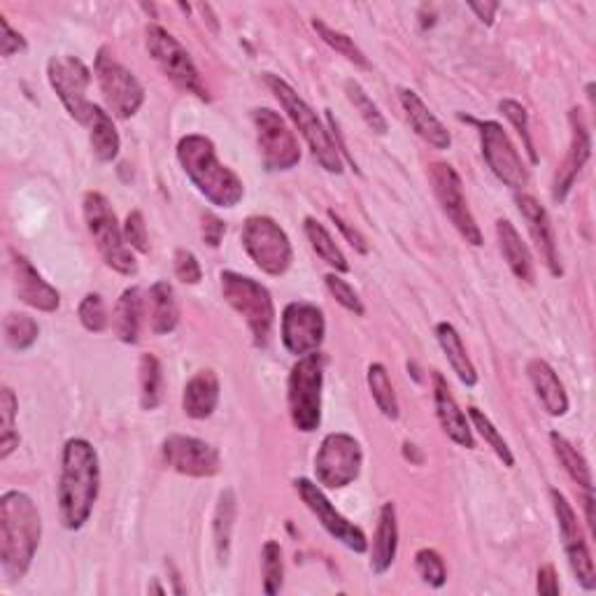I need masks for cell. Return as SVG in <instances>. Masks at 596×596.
Instances as JSON below:
<instances>
[{"instance_id":"cell-52","label":"cell","mask_w":596,"mask_h":596,"mask_svg":"<svg viewBox=\"0 0 596 596\" xmlns=\"http://www.w3.org/2000/svg\"><path fill=\"white\" fill-rule=\"evenodd\" d=\"M224 233H226V224L220 220V217L206 212L203 214V241L210 247H220Z\"/></svg>"},{"instance_id":"cell-6","label":"cell","mask_w":596,"mask_h":596,"mask_svg":"<svg viewBox=\"0 0 596 596\" xmlns=\"http://www.w3.org/2000/svg\"><path fill=\"white\" fill-rule=\"evenodd\" d=\"M324 366H327V357L322 352H313L301 357L292 366V373H289V418H292V424L303 433H313L322 424Z\"/></svg>"},{"instance_id":"cell-29","label":"cell","mask_w":596,"mask_h":596,"mask_svg":"<svg viewBox=\"0 0 596 596\" xmlns=\"http://www.w3.org/2000/svg\"><path fill=\"white\" fill-rule=\"evenodd\" d=\"M144 308H148L150 329L156 336H166L177 329L179 308L173 287L166 280H159L150 287V294L144 299Z\"/></svg>"},{"instance_id":"cell-4","label":"cell","mask_w":596,"mask_h":596,"mask_svg":"<svg viewBox=\"0 0 596 596\" xmlns=\"http://www.w3.org/2000/svg\"><path fill=\"white\" fill-rule=\"evenodd\" d=\"M266 84L270 92L276 94L278 103L282 105V110L287 113V117L292 119V124L299 129V133L303 136V140L308 142V148L313 152V156L317 159V164L334 175L342 173V154L338 150V144L334 140V136L329 133L327 126L322 124V119L317 117V113L313 107L305 103L296 89L284 82L280 75H266Z\"/></svg>"},{"instance_id":"cell-46","label":"cell","mask_w":596,"mask_h":596,"mask_svg":"<svg viewBox=\"0 0 596 596\" xmlns=\"http://www.w3.org/2000/svg\"><path fill=\"white\" fill-rule=\"evenodd\" d=\"M324 284H327L329 294L342 305V308L350 311V313H354L357 317H361V315L366 313L364 303H361L359 294L354 292V287H352L348 280H342V278L336 276V273H329L327 278H324Z\"/></svg>"},{"instance_id":"cell-3","label":"cell","mask_w":596,"mask_h":596,"mask_svg":"<svg viewBox=\"0 0 596 596\" xmlns=\"http://www.w3.org/2000/svg\"><path fill=\"white\" fill-rule=\"evenodd\" d=\"M177 161L198 194H203L212 206L236 208L243 201V179L217 159L210 138L198 133L185 136L177 142Z\"/></svg>"},{"instance_id":"cell-20","label":"cell","mask_w":596,"mask_h":596,"mask_svg":"<svg viewBox=\"0 0 596 596\" xmlns=\"http://www.w3.org/2000/svg\"><path fill=\"white\" fill-rule=\"evenodd\" d=\"M569 124H571V148H569V156L562 164V168L557 171L554 189H552V198L557 203H562L564 198L569 196L577 175H581V171L585 168V164L589 161V154H592V138H589L581 107H573V110L569 113Z\"/></svg>"},{"instance_id":"cell-12","label":"cell","mask_w":596,"mask_h":596,"mask_svg":"<svg viewBox=\"0 0 596 596\" xmlns=\"http://www.w3.org/2000/svg\"><path fill=\"white\" fill-rule=\"evenodd\" d=\"M429 179H431L433 194H436V201L441 203V210L445 212L447 220L453 222V226L459 231V236L468 245L480 247L482 231L476 222L471 208H468L459 173L449 164H443V161H433V164L429 166Z\"/></svg>"},{"instance_id":"cell-38","label":"cell","mask_w":596,"mask_h":596,"mask_svg":"<svg viewBox=\"0 0 596 596\" xmlns=\"http://www.w3.org/2000/svg\"><path fill=\"white\" fill-rule=\"evenodd\" d=\"M366 381H369V389L373 394V401L377 408H381L385 418L399 420V399H396V392L392 387L387 369L383 364H371L369 373H366Z\"/></svg>"},{"instance_id":"cell-48","label":"cell","mask_w":596,"mask_h":596,"mask_svg":"<svg viewBox=\"0 0 596 596\" xmlns=\"http://www.w3.org/2000/svg\"><path fill=\"white\" fill-rule=\"evenodd\" d=\"M121 229H124L126 245H129L136 252H140V255H148V252H150V236H148V224H144L142 212L131 210L129 214H126V222H124Z\"/></svg>"},{"instance_id":"cell-50","label":"cell","mask_w":596,"mask_h":596,"mask_svg":"<svg viewBox=\"0 0 596 596\" xmlns=\"http://www.w3.org/2000/svg\"><path fill=\"white\" fill-rule=\"evenodd\" d=\"M329 214V220L336 224V229L342 233V238H346L357 252H359V255H369V243H366V238L364 236H361V233L354 229V226H350L346 220H342V217L336 212V210H329L327 212Z\"/></svg>"},{"instance_id":"cell-41","label":"cell","mask_w":596,"mask_h":596,"mask_svg":"<svg viewBox=\"0 0 596 596\" xmlns=\"http://www.w3.org/2000/svg\"><path fill=\"white\" fill-rule=\"evenodd\" d=\"M313 28L317 31V35L324 43H327L331 49H336L340 54V57H346L350 63H354L359 68H371L366 54L354 45V40L350 38V35L327 26L322 20H317V16L313 20Z\"/></svg>"},{"instance_id":"cell-2","label":"cell","mask_w":596,"mask_h":596,"mask_svg":"<svg viewBox=\"0 0 596 596\" xmlns=\"http://www.w3.org/2000/svg\"><path fill=\"white\" fill-rule=\"evenodd\" d=\"M101 492V464L96 447L84 439H70L63 445L59 476V513L63 527L82 529L94 513Z\"/></svg>"},{"instance_id":"cell-37","label":"cell","mask_w":596,"mask_h":596,"mask_svg":"<svg viewBox=\"0 0 596 596\" xmlns=\"http://www.w3.org/2000/svg\"><path fill=\"white\" fill-rule=\"evenodd\" d=\"M16 410L20 401L10 387L0 389V459H8L20 447V433H16Z\"/></svg>"},{"instance_id":"cell-49","label":"cell","mask_w":596,"mask_h":596,"mask_svg":"<svg viewBox=\"0 0 596 596\" xmlns=\"http://www.w3.org/2000/svg\"><path fill=\"white\" fill-rule=\"evenodd\" d=\"M173 266H175V276L179 282L185 284H198L203 278V270H201V264H198L196 255L185 247L175 249V257H173Z\"/></svg>"},{"instance_id":"cell-21","label":"cell","mask_w":596,"mask_h":596,"mask_svg":"<svg viewBox=\"0 0 596 596\" xmlns=\"http://www.w3.org/2000/svg\"><path fill=\"white\" fill-rule=\"evenodd\" d=\"M12 268H14V292L22 303L28 308H35L40 313H57L61 305V294L54 289L26 257L12 255Z\"/></svg>"},{"instance_id":"cell-7","label":"cell","mask_w":596,"mask_h":596,"mask_svg":"<svg viewBox=\"0 0 596 596\" xmlns=\"http://www.w3.org/2000/svg\"><path fill=\"white\" fill-rule=\"evenodd\" d=\"M82 206L86 229L92 233L103 261L121 276H136L138 273L136 255L133 249L126 245L124 229L117 222V214L110 201H107L101 191H86Z\"/></svg>"},{"instance_id":"cell-30","label":"cell","mask_w":596,"mask_h":596,"mask_svg":"<svg viewBox=\"0 0 596 596\" xmlns=\"http://www.w3.org/2000/svg\"><path fill=\"white\" fill-rule=\"evenodd\" d=\"M436 340H439V346H441L443 354L447 357L449 366H453V371L457 373L459 383L466 385V387L478 385V371L474 366L471 357H468V352L464 348L459 331L453 327V324L441 322L439 327H436Z\"/></svg>"},{"instance_id":"cell-51","label":"cell","mask_w":596,"mask_h":596,"mask_svg":"<svg viewBox=\"0 0 596 596\" xmlns=\"http://www.w3.org/2000/svg\"><path fill=\"white\" fill-rule=\"evenodd\" d=\"M0 28H3V38H0V51H3V57L10 59L14 54H20L26 49V40L22 33H16L5 16H0Z\"/></svg>"},{"instance_id":"cell-45","label":"cell","mask_w":596,"mask_h":596,"mask_svg":"<svg viewBox=\"0 0 596 596\" xmlns=\"http://www.w3.org/2000/svg\"><path fill=\"white\" fill-rule=\"evenodd\" d=\"M414 569H418L422 581L431 587L439 589L447 583V569H445L443 557L436 550L422 548L418 554H414Z\"/></svg>"},{"instance_id":"cell-25","label":"cell","mask_w":596,"mask_h":596,"mask_svg":"<svg viewBox=\"0 0 596 596\" xmlns=\"http://www.w3.org/2000/svg\"><path fill=\"white\" fill-rule=\"evenodd\" d=\"M527 375L546 412L552 414V418H564V414L569 412V394L548 361L531 359L527 364Z\"/></svg>"},{"instance_id":"cell-16","label":"cell","mask_w":596,"mask_h":596,"mask_svg":"<svg viewBox=\"0 0 596 596\" xmlns=\"http://www.w3.org/2000/svg\"><path fill=\"white\" fill-rule=\"evenodd\" d=\"M550 501H552V511L557 517L559 536H562L569 566L575 575V581L583 585V589L592 592L596 587V571H594V559L589 554L585 534L581 529V522H577L573 505L562 492L550 490Z\"/></svg>"},{"instance_id":"cell-54","label":"cell","mask_w":596,"mask_h":596,"mask_svg":"<svg viewBox=\"0 0 596 596\" xmlns=\"http://www.w3.org/2000/svg\"><path fill=\"white\" fill-rule=\"evenodd\" d=\"M468 10L478 14V20L487 26L494 24V16L499 12V3H468Z\"/></svg>"},{"instance_id":"cell-5","label":"cell","mask_w":596,"mask_h":596,"mask_svg":"<svg viewBox=\"0 0 596 596\" xmlns=\"http://www.w3.org/2000/svg\"><path fill=\"white\" fill-rule=\"evenodd\" d=\"M222 280V296L236 311L252 334L257 348H266L276 324V305L268 289L249 276H241L236 270H224Z\"/></svg>"},{"instance_id":"cell-22","label":"cell","mask_w":596,"mask_h":596,"mask_svg":"<svg viewBox=\"0 0 596 596\" xmlns=\"http://www.w3.org/2000/svg\"><path fill=\"white\" fill-rule=\"evenodd\" d=\"M517 208L519 214L525 217L527 229L531 233V238L540 252V257H544L546 266L552 276H562V264H559V252H557V238H554V226L550 222L548 210L540 206V201H536L534 196L522 194L517 196Z\"/></svg>"},{"instance_id":"cell-19","label":"cell","mask_w":596,"mask_h":596,"mask_svg":"<svg viewBox=\"0 0 596 596\" xmlns=\"http://www.w3.org/2000/svg\"><path fill=\"white\" fill-rule=\"evenodd\" d=\"M161 457L173 471L189 478H212L222 468L220 449L201 439L183 436V433H173L161 443Z\"/></svg>"},{"instance_id":"cell-17","label":"cell","mask_w":596,"mask_h":596,"mask_svg":"<svg viewBox=\"0 0 596 596\" xmlns=\"http://www.w3.org/2000/svg\"><path fill=\"white\" fill-rule=\"evenodd\" d=\"M327 336V319L322 308L308 301L287 303L282 313V346L289 354L305 357L319 352Z\"/></svg>"},{"instance_id":"cell-18","label":"cell","mask_w":596,"mask_h":596,"mask_svg":"<svg viewBox=\"0 0 596 596\" xmlns=\"http://www.w3.org/2000/svg\"><path fill=\"white\" fill-rule=\"evenodd\" d=\"M294 487H296L301 501L308 505V511L319 519V525L327 529L338 540V544H342L357 554L369 550V538H366L364 529L357 527L354 522H350L346 515H340L336 511V505L327 499V494L322 492L319 484H315L308 478H299V480H294Z\"/></svg>"},{"instance_id":"cell-34","label":"cell","mask_w":596,"mask_h":596,"mask_svg":"<svg viewBox=\"0 0 596 596\" xmlns=\"http://www.w3.org/2000/svg\"><path fill=\"white\" fill-rule=\"evenodd\" d=\"M303 231H305V236H308L313 249L317 252V257L331 266L336 273H348L350 270V264L346 259V255H342V249L336 245V241L331 238V233L327 231V226L319 224L315 217H305V222H303Z\"/></svg>"},{"instance_id":"cell-39","label":"cell","mask_w":596,"mask_h":596,"mask_svg":"<svg viewBox=\"0 0 596 596\" xmlns=\"http://www.w3.org/2000/svg\"><path fill=\"white\" fill-rule=\"evenodd\" d=\"M346 94H348V101L354 105L359 117L366 121V126L373 133L385 136L389 131V124H387L385 115L381 113V107L373 103V98L366 94V89L361 86L357 80L346 82Z\"/></svg>"},{"instance_id":"cell-10","label":"cell","mask_w":596,"mask_h":596,"mask_svg":"<svg viewBox=\"0 0 596 596\" xmlns=\"http://www.w3.org/2000/svg\"><path fill=\"white\" fill-rule=\"evenodd\" d=\"M364 466V449L350 433H329L324 436L315 455V478L327 490H342L352 484Z\"/></svg>"},{"instance_id":"cell-40","label":"cell","mask_w":596,"mask_h":596,"mask_svg":"<svg viewBox=\"0 0 596 596\" xmlns=\"http://www.w3.org/2000/svg\"><path fill=\"white\" fill-rule=\"evenodd\" d=\"M3 331H5V342L16 352L31 350L40 336L38 322L22 313H10L3 322Z\"/></svg>"},{"instance_id":"cell-23","label":"cell","mask_w":596,"mask_h":596,"mask_svg":"<svg viewBox=\"0 0 596 596\" xmlns=\"http://www.w3.org/2000/svg\"><path fill=\"white\" fill-rule=\"evenodd\" d=\"M433 404H436L439 422L447 433V439L466 449H474L476 447L474 426L468 424V414L455 401V396L449 392L441 373H433Z\"/></svg>"},{"instance_id":"cell-1","label":"cell","mask_w":596,"mask_h":596,"mask_svg":"<svg viewBox=\"0 0 596 596\" xmlns=\"http://www.w3.org/2000/svg\"><path fill=\"white\" fill-rule=\"evenodd\" d=\"M43 538V517L35 501L20 490L0 496V569L10 583L28 573Z\"/></svg>"},{"instance_id":"cell-35","label":"cell","mask_w":596,"mask_h":596,"mask_svg":"<svg viewBox=\"0 0 596 596\" xmlns=\"http://www.w3.org/2000/svg\"><path fill=\"white\" fill-rule=\"evenodd\" d=\"M550 443H552V449H554V457L559 459V464L564 466V471L569 474V478L581 484L585 492H592L594 484H592V471H589L587 459L581 453H577V449L562 436V433L552 431L550 433Z\"/></svg>"},{"instance_id":"cell-28","label":"cell","mask_w":596,"mask_h":596,"mask_svg":"<svg viewBox=\"0 0 596 596\" xmlns=\"http://www.w3.org/2000/svg\"><path fill=\"white\" fill-rule=\"evenodd\" d=\"M496 241L501 247V255L513 270V276L522 282L534 284L536 282V270H534V259L527 243L522 241L519 231L511 220H499L496 222Z\"/></svg>"},{"instance_id":"cell-55","label":"cell","mask_w":596,"mask_h":596,"mask_svg":"<svg viewBox=\"0 0 596 596\" xmlns=\"http://www.w3.org/2000/svg\"><path fill=\"white\" fill-rule=\"evenodd\" d=\"M585 517H587V527L592 531V536L596 534V522H594V494L587 492L585 494Z\"/></svg>"},{"instance_id":"cell-31","label":"cell","mask_w":596,"mask_h":596,"mask_svg":"<svg viewBox=\"0 0 596 596\" xmlns=\"http://www.w3.org/2000/svg\"><path fill=\"white\" fill-rule=\"evenodd\" d=\"M144 317V299L140 287L124 289V294L117 301L115 308V334L121 342L136 346L140 336V324Z\"/></svg>"},{"instance_id":"cell-13","label":"cell","mask_w":596,"mask_h":596,"mask_svg":"<svg viewBox=\"0 0 596 596\" xmlns=\"http://www.w3.org/2000/svg\"><path fill=\"white\" fill-rule=\"evenodd\" d=\"M47 80L68 115L82 126H89L96 103H89L86 92L92 84V70L78 57H51L47 63Z\"/></svg>"},{"instance_id":"cell-26","label":"cell","mask_w":596,"mask_h":596,"mask_svg":"<svg viewBox=\"0 0 596 596\" xmlns=\"http://www.w3.org/2000/svg\"><path fill=\"white\" fill-rule=\"evenodd\" d=\"M399 552V522H396V505L387 501L377 517V529L373 536L371 550V571L375 575H385Z\"/></svg>"},{"instance_id":"cell-11","label":"cell","mask_w":596,"mask_h":596,"mask_svg":"<svg viewBox=\"0 0 596 596\" xmlns=\"http://www.w3.org/2000/svg\"><path fill=\"white\" fill-rule=\"evenodd\" d=\"M252 124L257 131L259 154L266 171L282 173L292 171L301 161V148L294 131L289 129L280 113L270 110V107H255L252 110Z\"/></svg>"},{"instance_id":"cell-44","label":"cell","mask_w":596,"mask_h":596,"mask_svg":"<svg viewBox=\"0 0 596 596\" xmlns=\"http://www.w3.org/2000/svg\"><path fill=\"white\" fill-rule=\"evenodd\" d=\"M499 110L503 113L505 119H509L515 126V131L522 138V144H525V152H527L531 164H538V152H536V144H534V138H531V131H529V113H527V107L522 105V103H517V101L503 98L499 103Z\"/></svg>"},{"instance_id":"cell-53","label":"cell","mask_w":596,"mask_h":596,"mask_svg":"<svg viewBox=\"0 0 596 596\" xmlns=\"http://www.w3.org/2000/svg\"><path fill=\"white\" fill-rule=\"evenodd\" d=\"M536 589H538V594H546V596H557L559 592H562V587H559L557 571L552 564H546V566L538 569Z\"/></svg>"},{"instance_id":"cell-33","label":"cell","mask_w":596,"mask_h":596,"mask_svg":"<svg viewBox=\"0 0 596 596\" xmlns=\"http://www.w3.org/2000/svg\"><path fill=\"white\" fill-rule=\"evenodd\" d=\"M89 131H92V150L101 164H110L121 150V138L110 113L103 107H94V115L89 119Z\"/></svg>"},{"instance_id":"cell-27","label":"cell","mask_w":596,"mask_h":596,"mask_svg":"<svg viewBox=\"0 0 596 596\" xmlns=\"http://www.w3.org/2000/svg\"><path fill=\"white\" fill-rule=\"evenodd\" d=\"M220 404V377L214 371H198L185 385L183 410L191 420H208Z\"/></svg>"},{"instance_id":"cell-8","label":"cell","mask_w":596,"mask_h":596,"mask_svg":"<svg viewBox=\"0 0 596 596\" xmlns=\"http://www.w3.org/2000/svg\"><path fill=\"white\" fill-rule=\"evenodd\" d=\"M241 241L247 257L261 268L266 276H284L294 261V249L284 229L266 214H252L245 220Z\"/></svg>"},{"instance_id":"cell-24","label":"cell","mask_w":596,"mask_h":596,"mask_svg":"<svg viewBox=\"0 0 596 596\" xmlns=\"http://www.w3.org/2000/svg\"><path fill=\"white\" fill-rule=\"evenodd\" d=\"M399 101L404 113L412 126V131L418 133L424 142H429L431 148L436 150H449V144H453V136H449L447 126L433 115L426 103L412 92V89H399Z\"/></svg>"},{"instance_id":"cell-43","label":"cell","mask_w":596,"mask_h":596,"mask_svg":"<svg viewBox=\"0 0 596 596\" xmlns=\"http://www.w3.org/2000/svg\"><path fill=\"white\" fill-rule=\"evenodd\" d=\"M261 569H264V592L268 596L280 594L284 585V562H282V548L278 540H266V546L261 550Z\"/></svg>"},{"instance_id":"cell-47","label":"cell","mask_w":596,"mask_h":596,"mask_svg":"<svg viewBox=\"0 0 596 596\" xmlns=\"http://www.w3.org/2000/svg\"><path fill=\"white\" fill-rule=\"evenodd\" d=\"M78 317L82 322V327L92 334H101L107 329V313H105V303L98 294H86L78 308Z\"/></svg>"},{"instance_id":"cell-9","label":"cell","mask_w":596,"mask_h":596,"mask_svg":"<svg viewBox=\"0 0 596 596\" xmlns=\"http://www.w3.org/2000/svg\"><path fill=\"white\" fill-rule=\"evenodd\" d=\"M144 45H148V51L154 59V63L177 89H183V92L194 94L201 101H210L208 89L201 80V72H198L191 59V54L175 38V35H171L166 28L152 24L148 26V31H144Z\"/></svg>"},{"instance_id":"cell-15","label":"cell","mask_w":596,"mask_h":596,"mask_svg":"<svg viewBox=\"0 0 596 596\" xmlns=\"http://www.w3.org/2000/svg\"><path fill=\"white\" fill-rule=\"evenodd\" d=\"M478 129H480L482 159L484 164L490 166V171L496 175L499 183H503L505 187H511L515 191L525 189L529 183V171L503 126L499 121H480Z\"/></svg>"},{"instance_id":"cell-32","label":"cell","mask_w":596,"mask_h":596,"mask_svg":"<svg viewBox=\"0 0 596 596\" xmlns=\"http://www.w3.org/2000/svg\"><path fill=\"white\" fill-rule=\"evenodd\" d=\"M236 513H238L236 494H233V490H224L220 494V501H217L214 519H212L214 550H217L220 564H226L231 557V536H233V527H236Z\"/></svg>"},{"instance_id":"cell-42","label":"cell","mask_w":596,"mask_h":596,"mask_svg":"<svg viewBox=\"0 0 596 596\" xmlns=\"http://www.w3.org/2000/svg\"><path fill=\"white\" fill-rule=\"evenodd\" d=\"M468 420L474 422V429L480 433L482 441L494 449V455L503 461V466L513 468V466H515V457H513V453H511L509 443H505V439L499 433V429L492 424V420L487 418V414H484L482 410H478L476 406L468 408Z\"/></svg>"},{"instance_id":"cell-36","label":"cell","mask_w":596,"mask_h":596,"mask_svg":"<svg viewBox=\"0 0 596 596\" xmlns=\"http://www.w3.org/2000/svg\"><path fill=\"white\" fill-rule=\"evenodd\" d=\"M164 399V369L154 354L140 357V406L154 410Z\"/></svg>"},{"instance_id":"cell-14","label":"cell","mask_w":596,"mask_h":596,"mask_svg":"<svg viewBox=\"0 0 596 596\" xmlns=\"http://www.w3.org/2000/svg\"><path fill=\"white\" fill-rule=\"evenodd\" d=\"M96 80L113 117L131 119L142 107L144 86L129 68L113 59L107 49H101L96 57Z\"/></svg>"}]
</instances>
